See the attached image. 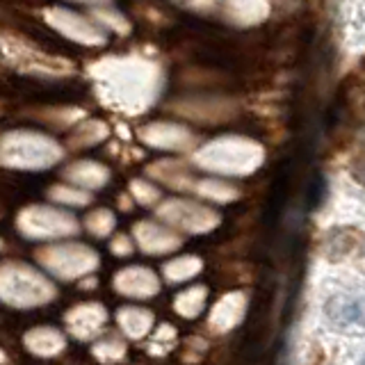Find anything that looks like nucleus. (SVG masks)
I'll list each match as a JSON object with an SVG mask.
<instances>
[{
  "label": "nucleus",
  "instance_id": "obj_1",
  "mask_svg": "<svg viewBox=\"0 0 365 365\" xmlns=\"http://www.w3.org/2000/svg\"><path fill=\"white\" fill-rule=\"evenodd\" d=\"M327 317L338 329H347L361 319V304L349 297H334L327 302Z\"/></svg>",
  "mask_w": 365,
  "mask_h": 365
}]
</instances>
